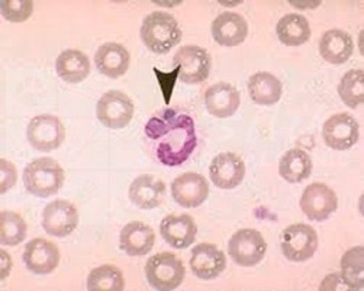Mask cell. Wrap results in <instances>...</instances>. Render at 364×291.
<instances>
[{
    "label": "cell",
    "instance_id": "cell-10",
    "mask_svg": "<svg viewBox=\"0 0 364 291\" xmlns=\"http://www.w3.org/2000/svg\"><path fill=\"white\" fill-rule=\"evenodd\" d=\"M322 136L331 150H348L360 138V124L351 114L338 113L324 121Z\"/></svg>",
    "mask_w": 364,
    "mask_h": 291
},
{
    "label": "cell",
    "instance_id": "cell-1",
    "mask_svg": "<svg viewBox=\"0 0 364 291\" xmlns=\"http://www.w3.org/2000/svg\"><path fill=\"white\" fill-rule=\"evenodd\" d=\"M149 138L158 141L157 158L166 167H178L190 158L197 147L195 121L187 114L166 109L146 124Z\"/></svg>",
    "mask_w": 364,
    "mask_h": 291
},
{
    "label": "cell",
    "instance_id": "cell-24",
    "mask_svg": "<svg viewBox=\"0 0 364 291\" xmlns=\"http://www.w3.org/2000/svg\"><path fill=\"white\" fill-rule=\"evenodd\" d=\"M56 72L67 83H80L90 75V61L82 51L67 49L56 58Z\"/></svg>",
    "mask_w": 364,
    "mask_h": 291
},
{
    "label": "cell",
    "instance_id": "cell-2",
    "mask_svg": "<svg viewBox=\"0 0 364 291\" xmlns=\"http://www.w3.org/2000/svg\"><path fill=\"white\" fill-rule=\"evenodd\" d=\"M140 35L147 49L154 54H168L181 42L182 32L175 17L164 11H154L145 17Z\"/></svg>",
    "mask_w": 364,
    "mask_h": 291
},
{
    "label": "cell",
    "instance_id": "cell-5",
    "mask_svg": "<svg viewBox=\"0 0 364 291\" xmlns=\"http://www.w3.org/2000/svg\"><path fill=\"white\" fill-rule=\"evenodd\" d=\"M228 254L242 267L257 266L265 258L267 244L265 238L257 229L237 231L228 241Z\"/></svg>",
    "mask_w": 364,
    "mask_h": 291
},
{
    "label": "cell",
    "instance_id": "cell-8",
    "mask_svg": "<svg viewBox=\"0 0 364 291\" xmlns=\"http://www.w3.org/2000/svg\"><path fill=\"white\" fill-rule=\"evenodd\" d=\"M66 138L63 121L53 114H39L32 118L27 128L31 146L41 152L58 150Z\"/></svg>",
    "mask_w": 364,
    "mask_h": 291
},
{
    "label": "cell",
    "instance_id": "cell-26",
    "mask_svg": "<svg viewBox=\"0 0 364 291\" xmlns=\"http://www.w3.org/2000/svg\"><path fill=\"white\" fill-rule=\"evenodd\" d=\"M314 163L310 154L300 148H291L282 155L279 160V175L287 182L299 183L309 179L312 174Z\"/></svg>",
    "mask_w": 364,
    "mask_h": 291
},
{
    "label": "cell",
    "instance_id": "cell-9",
    "mask_svg": "<svg viewBox=\"0 0 364 291\" xmlns=\"http://www.w3.org/2000/svg\"><path fill=\"white\" fill-rule=\"evenodd\" d=\"M338 197L327 185L314 182L302 192L300 208L309 220L323 222L338 210Z\"/></svg>",
    "mask_w": 364,
    "mask_h": 291
},
{
    "label": "cell",
    "instance_id": "cell-30",
    "mask_svg": "<svg viewBox=\"0 0 364 291\" xmlns=\"http://www.w3.org/2000/svg\"><path fill=\"white\" fill-rule=\"evenodd\" d=\"M338 94L350 109H357L364 101V73L362 70H351L343 75L338 85Z\"/></svg>",
    "mask_w": 364,
    "mask_h": 291
},
{
    "label": "cell",
    "instance_id": "cell-4",
    "mask_svg": "<svg viewBox=\"0 0 364 291\" xmlns=\"http://www.w3.org/2000/svg\"><path fill=\"white\" fill-rule=\"evenodd\" d=\"M145 270L149 285L159 291L174 290L181 285L186 275L181 260L168 251L149 258Z\"/></svg>",
    "mask_w": 364,
    "mask_h": 291
},
{
    "label": "cell",
    "instance_id": "cell-11",
    "mask_svg": "<svg viewBox=\"0 0 364 291\" xmlns=\"http://www.w3.org/2000/svg\"><path fill=\"white\" fill-rule=\"evenodd\" d=\"M175 66L180 67L178 78L186 84L202 83L210 73V56L198 45H185L174 56Z\"/></svg>",
    "mask_w": 364,
    "mask_h": 291
},
{
    "label": "cell",
    "instance_id": "cell-21",
    "mask_svg": "<svg viewBox=\"0 0 364 291\" xmlns=\"http://www.w3.org/2000/svg\"><path fill=\"white\" fill-rule=\"evenodd\" d=\"M204 104L211 116L224 119L237 112L240 104V92L231 84H214L205 92Z\"/></svg>",
    "mask_w": 364,
    "mask_h": 291
},
{
    "label": "cell",
    "instance_id": "cell-25",
    "mask_svg": "<svg viewBox=\"0 0 364 291\" xmlns=\"http://www.w3.org/2000/svg\"><path fill=\"white\" fill-rule=\"evenodd\" d=\"M248 92L255 104L271 106L281 100L283 85L276 75L259 72L249 78Z\"/></svg>",
    "mask_w": 364,
    "mask_h": 291
},
{
    "label": "cell",
    "instance_id": "cell-32",
    "mask_svg": "<svg viewBox=\"0 0 364 291\" xmlns=\"http://www.w3.org/2000/svg\"><path fill=\"white\" fill-rule=\"evenodd\" d=\"M33 6L31 0H4L1 1V15L8 21L20 23L28 20L33 13Z\"/></svg>",
    "mask_w": 364,
    "mask_h": 291
},
{
    "label": "cell",
    "instance_id": "cell-3",
    "mask_svg": "<svg viewBox=\"0 0 364 291\" xmlns=\"http://www.w3.org/2000/svg\"><path fill=\"white\" fill-rule=\"evenodd\" d=\"M65 182V171L55 159L43 157L29 163L23 170V183L27 191L39 197L56 194Z\"/></svg>",
    "mask_w": 364,
    "mask_h": 291
},
{
    "label": "cell",
    "instance_id": "cell-28",
    "mask_svg": "<svg viewBox=\"0 0 364 291\" xmlns=\"http://www.w3.org/2000/svg\"><path fill=\"white\" fill-rule=\"evenodd\" d=\"M363 248L355 246L346 251L341 258V279L351 290L363 287Z\"/></svg>",
    "mask_w": 364,
    "mask_h": 291
},
{
    "label": "cell",
    "instance_id": "cell-27",
    "mask_svg": "<svg viewBox=\"0 0 364 291\" xmlns=\"http://www.w3.org/2000/svg\"><path fill=\"white\" fill-rule=\"evenodd\" d=\"M279 42L287 46H300L309 42L311 26L306 17L299 13H288L282 17L276 26Z\"/></svg>",
    "mask_w": 364,
    "mask_h": 291
},
{
    "label": "cell",
    "instance_id": "cell-15",
    "mask_svg": "<svg viewBox=\"0 0 364 291\" xmlns=\"http://www.w3.org/2000/svg\"><path fill=\"white\" fill-rule=\"evenodd\" d=\"M228 265L224 253L210 243H202L192 249L190 258L191 270L193 275L203 280L219 277Z\"/></svg>",
    "mask_w": 364,
    "mask_h": 291
},
{
    "label": "cell",
    "instance_id": "cell-17",
    "mask_svg": "<svg viewBox=\"0 0 364 291\" xmlns=\"http://www.w3.org/2000/svg\"><path fill=\"white\" fill-rule=\"evenodd\" d=\"M161 237L175 249H186L196 241L198 227L195 219L182 215H168L161 220L159 226Z\"/></svg>",
    "mask_w": 364,
    "mask_h": 291
},
{
    "label": "cell",
    "instance_id": "cell-18",
    "mask_svg": "<svg viewBox=\"0 0 364 291\" xmlns=\"http://www.w3.org/2000/svg\"><path fill=\"white\" fill-rule=\"evenodd\" d=\"M166 183L154 175H140L129 187V198L137 208L151 210L161 205L166 196Z\"/></svg>",
    "mask_w": 364,
    "mask_h": 291
},
{
    "label": "cell",
    "instance_id": "cell-20",
    "mask_svg": "<svg viewBox=\"0 0 364 291\" xmlns=\"http://www.w3.org/2000/svg\"><path fill=\"white\" fill-rule=\"evenodd\" d=\"M154 229L140 221H133L120 231L119 246L129 256H144L154 249Z\"/></svg>",
    "mask_w": 364,
    "mask_h": 291
},
{
    "label": "cell",
    "instance_id": "cell-31",
    "mask_svg": "<svg viewBox=\"0 0 364 291\" xmlns=\"http://www.w3.org/2000/svg\"><path fill=\"white\" fill-rule=\"evenodd\" d=\"M27 224L18 214L1 212L0 214V241L3 246H16L25 241Z\"/></svg>",
    "mask_w": 364,
    "mask_h": 291
},
{
    "label": "cell",
    "instance_id": "cell-16",
    "mask_svg": "<svg viewBox=\"0 0 364 291\" xmlns=\"http://www.w3.org/2000/svg\"><path fill=\"white\" fill-rule=\"evenodd\" d=\"M60 250L53 241L36 238L25 246L23 262L26 267L36 275H49L60 263Z\"/></svg>",
    "mask_w": 364,
    "mask_h": 291
},
{
    "label": "cell",
    "instance_id": "cell-13",
    "mask_svg": "<svg viewBox=\"0 0 364 291\" xmlns=\"http://www.w3.org/2000/svg\"><path fill=\"white\" fill-rule=\"evenodd\" d=\"M171 196L182 208H198L209 196V183L203 175L188 171L173 181Z\"/></svg>",
    "mask_w": 364,
    "mask_h": 291
},
{
    "label": "cell",
    "instance_id": "cell-34",
    "mask_svg": "<svg viewBox=\"0 0 364 291\" xmlns=\"http://www.w3.org/2000/svg\"><path fill=\"white\" fill-rule=\"evenodd\" d=\"M0 174H1V181H0V186H1V194H4L5 192L15 186L17 181V170L13 163L8 162L5 159L0 160Z\"/></svg>",
    "mask_w": 364,
    "mask_h": 291
},
{
    "label": "cell",
    "instance_id": "cell-14",
    "mask_svg": "<svg viewBox=\"0 0 364 291\" xmlns=\"http://www.w3.org/2000/svg\"><path fill=\"white\" fill-rule=\"evenodd\" d=\"M211 182L221 190H233L243 182L245 163L240 155L225 152L213 159L209 168Z\"/></svg>",
    "mask_w": 364,
    "mask_h": 291
},
{
    "label": "cell",
    "instance_id": "cell-33",
    "mask_svg": "<svg viewBox=\"0 0 364 291\" xmlns=\"http://www.w3.org/2000/svg\"><path fill=\"white\" fill-rule=\"evenodd\" d=\"M154 72L157 75L158 83L161 85V90L164 96L166 104H170V97L174 90L175 83L178 80V75H180V67H175V70L170 73H164L158 70L157 67H154Z\"/></svg>",
    "mask_w": 364,
    "mask_h": 291
},
{
    "label": "cell",
    "instance_id": "cell-29",
    "mask_svg": "<svg viewBox=\"0 0 364 291\" xmlns=\"http://www.w3.org/2000/svg\"><path fill=\"white\" fill-rule=\"evenodd\" d=\"M124 277L119 268L112 265L100 266L87 277V290L122 291L124 289Z\"/></svg>",
    "mask_w": 364,
    "mask_h": 291
},
{
    "label": "cell",
    "instance_id": "cell-23",
    "mask_svg": "<svg viewBox=\"0 0 364 291\" xmlns=\"http://www.w3.org/2000/svg\"><path fill=\"white\" fill-rule=\"evenodd\" d=\"M353 40L348 32L341 29H329L319 42V54L331 65L348 62L353 54Z\"/></svg>",
    "mask_w": 364,
    "mask_h": 291
},
{
    "label": "cell",
    "instance_id": "cell-35",
    "mask_svg": "<svg viewBox=\"0 0 364 291\" xmlns=\"http://www.w3.org/2000/svg\"><path fill=\"white\" fill-rule=\"evenodd\" d=\"M0 255H1V279H5L10 275V270L13 267V261H11L10 255L5 250H1Z\"/></svg>",
    "mask_w": 364,
    "mask_h": 291
},
{
    "label": "cell",
    "instance_id": "cell-7",
    "mask_svg": "<svg viewBox=\"0 0 364 291\" xmlns=\"http://www.w3.org/2000/svg\"><path fill=\"white\" fill-rule=\"evenodd\" d=\"M135 112L133 101L124 92H107L96 106V116L100 123L108 129H123L132 121Z\"/></svg>",
    "mask_w": 364,
    "mask_h": 291
},
{
    "label": "cell",
    "instance_id": "cell-19",
    "mask_svg": "<svg viewBox=\"0 0 364 291\" xmlns=\"http://www.w3.org/2000/svg\"><path fill=\"white\" fill-rule=\"evenodd\" d=\"M211 33L218 44L232 48L245 42L248 35V23L240 13L225 11L213 22Z\"/></svg>",
    "mask_w": 364,
    "mask_h": 291
},
{
    "label": "cell",
    "instance_id": "cell-6",
    "mask_svg": "<svg viewBox=\"0 0 364 291\" xmlns=\"http://www.w3.org/2000/svg\"><path fill=\"white\" fill-rule=\"evenodd\" d=\"M282 251L289 261L310 260L318 248V236L315 229L306 224H294L283 231Z\"/></svg>",
    "mask_w": 364,
    "mask_h": 291
},
{
    "label": "cell",
    "instance_id": "cell-12",
    "mask_svg": "<svg viewBox=\"0 0 364 291\" xmlns=\"http://www.w3.org/2000/svg\"><path fill=\"white\" fill-rule=\"evenodd\" d=\"M78 224V210L68 200L50 202L43 210V229L53 237L65 238L70 236L77 229Z\"/></svg>",
    "mask_w": 364,
    "mask_h": 291
},
{
    "label": "cell",
    "instance_id": "cell-22",
    "mask_svg": "<svg viewBox=\"0 0 364 291\" xmlns=\"http://www.w3.org/2000/svg\"><path fill=\"white\" fill-rule=\"evenodd\" d=\"M95 65L100 73L116 79L128 72L130 54L120 44L105 43L96 51Z\"/></svg>",
    "mask_w": 364,
    "mask_h": 291
}]
</instances>
